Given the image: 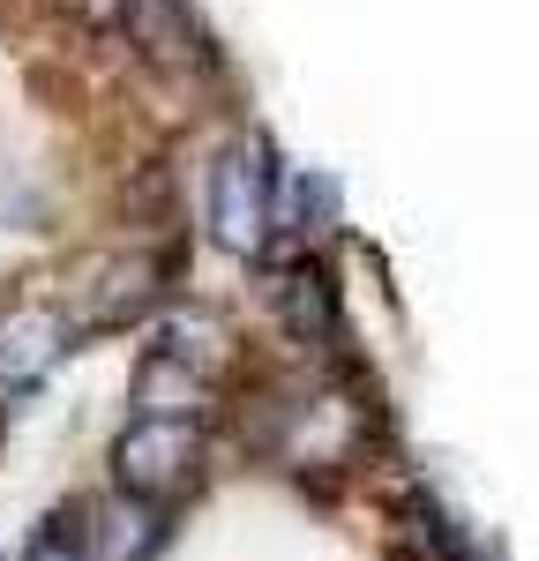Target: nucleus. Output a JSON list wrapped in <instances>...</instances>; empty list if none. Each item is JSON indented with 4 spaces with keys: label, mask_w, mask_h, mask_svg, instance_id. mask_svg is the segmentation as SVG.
<instances>
[{
    "label": "nucleus",
    "mask_w": 539,
    "mask_h": 561,
    "mask_svg": "<svg viewBox=\"0 0 539 561\" xmlns=\"http://www.w3.org/2000/svg\"><path fill=\"white\" fill-rule=\"evenodd\" d=\"M277 307H285V330H293L300 345H314V352L337 345V300H330V285H322V270H314V262L285 270V285H277Z\"/></svg>",
    "instance_id": "obj_7"
},
{
    "label": "nucleus",
    "mask_w": 539,
    "mask_h": 561,
    "mask_svg": "<svg viewBox=\"0 0 539 561\" xmlns=\"http://www.w3.org/2000/svg\"><path fill=\"white\" fill-rule=\"evenodd\" d=\"M173 531V510H150V502H128V494H105V502H83L76 510V547L83 561H150Z\"/></svg>",
    "instance_id": "obj_5"
},
{
    "label": "nucleus",
    "mask_w": 539,
    "mask_h": 561,
    "mask_svg": "<svg viewBox=\"0 0 539 561\" xmlns=\"http://www.w3.org/2000/svg\"><path fill=\"white\" fill-rule=\"evenodd\" d=\"M165 270H173V262L150 255V248H105V255L76 262L53 300H60V314H68L76 337H105V330H128V322H142V314L158 307Z\"/></svg>",
    "instance_id": "obj_1"
},
{
    "label": "nucleus",
    "mask_w": 539,
    "mask_h": 561,
    "mask_svg": "<svg viewBox=\"0 0 539 561\" xmlns=\"http://www.w3.org/2000/svg\"><path fill=\"white\" fill-rule=\"evenodd\" d=\"M150 60H180L187 53V8L180 0H128V23H121Z\"/></svg>",
    "instance_id": "obj_8"
},
{
    "label": "nucleus",
    "mask_w": 539,
    "mask_h": 561,
    "mask_svg": "<svg viewBox=\"0 0 539 561\" xmlns=\"http://www.w3.org/2000/svg\"><path fill=\"white\" fill-rule=\"evenodd\" d=\"M60 15H68L76 31H90V38H113V31L128 23V0H60Z\"/></svg>",
    "instance_id": "obj_9"
},
{
    "label": "nucleus",
    "mask_w": 539,
    "mask_h": 561,
    "mask_svg": "<svg viewBox=\"0 0 539 561\" xmlns=\"http://www.w3.org/2000/svg\"><path fill=\"white\" fill-rule=\"evenodd\" d=\"M113 486L150 510L187 502L203 486V427L195 420H128L113 442Z\"/></svg>",
    "instance_id": "obj_2"
},
{
    "label": "nucleus",
    "mask_w": 539,
    "mask_h": 561,
    "mask_svg": "<svg viewBox=\"0 0 539 561\" xmlns=\"http://www.w3.org/2000/svg\"><path fill=\"white\" fill-rule=\"evenodd\" d=\"M210 232L225 255H263L277 232V165L263 142H225L210 165Z\"/></svg>",
    "instance_id": "obj_3"
},
{
    "label": "nucleus",
    "mask_w": 539,
    "mask_h": 561,
    "mask_svg": "<svg viewBox=\"0 0 539 561\" xmlns=\"http://www.w3.org/2000/svg\"><path fill=\"white\" fill-rule=\"evenodd\" d=\"M158 359H173L180 375H195V382L225 389V375H232V330H225L218 314H173L165 330H158Z\"/></svg>",
    "instance_id": "obj_6"
},
{
    "label": "nucleus",
    "mask_w": 539,
    "mask_h": 561,
    "mask_svg": "<svg viewBox=\"0 0 539 561\" xmlns=\"http://www.w3.org/2000/svg\"><path fill=\"white\" fill-rule=\"evenodd\" d=\"M68 345H76V330H68L60 300L53 293H15V300L0 307V397L38 389L60 367Z\"/></svg>",
    "instance_id": "obj_4"
},
{
    "label": "nucleus",
    "mask_w": 539,
    "mask_h": 561,
    "mask_svg": "<svg viewBox=\"0 0 539 561\" xmlns=\"http://www.w3.org/2000/svg\"><path fill=\"white\" fill-rule=\"evenodd\" d=\"M31 561H83V547H76V524H68V517H53V524L38 531Z\"/></svg>",
    "instance_id": "obj_10"
}]
</instances>
